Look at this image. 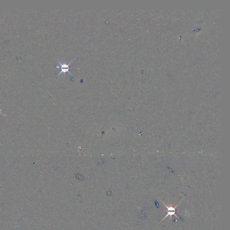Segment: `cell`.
I'll use <instances>...</instances> for the list:
<instances>
[{
    "instance_id": "7a4b0ae2",
    "label": "cell",
    "mask_w": 230,
    "mask_h": 230,
    "mask_svg": "<svg viewBox=\"0 0 230 230\" xmlns=\"http://www.w3.org/2000/svg\"><path fill=\"white\" fill-rule=\"evenodd\" d=\"M178 205H177L174 208H173V207H169L166 206L165 204H164V206L166 207V208H167V210H167V213H168V214H167L166 216L163 218V220H164V219H165V218H167V217L169 216H171V218H172V216H173V215H174L175 217H177V218H178V217L176 214H175V213H176V207L178 206Z\"/></svg>"
},
{
    "instance_id": "6da1fadb",
    "label": "cell",
    "mask_w": 230,
    "mask_h": 230,
    "mask_svg": "<svg viewBox=\"0 0 230 230\" xmlns=\"http://www.w3.org/2000/svg\"><path fill=\"white\" fill-rule=\"evenodd\" d=\"M72 61H71L68 64L64 63L61 62L60 61H58L59 63L61 66V71L59 72L57 76H59L61 74V73H63V75L65 76L67 72H68L70 74L71 76H72V75L71 73V72L69 71V70L70 69L69 65L70 64H71V63L72 62Z\"/></svg>"
}]
</instances>
